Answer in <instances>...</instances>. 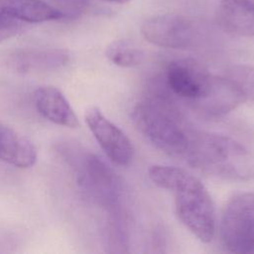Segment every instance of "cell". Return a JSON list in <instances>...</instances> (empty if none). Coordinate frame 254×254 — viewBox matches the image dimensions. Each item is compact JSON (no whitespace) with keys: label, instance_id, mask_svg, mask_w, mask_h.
<instances>
[{"label":"cell","instance_id":"obj_2","mask_svg":"<svg viewBox=\"0 0 254 254\" xmlns=\"http://www.w3.org/2000/svg\"><path fill=\"white\" fill-rule=\"evenodd\" d=\"M148 176L156 186L174 194L175 209L181 222L200 241L210 242L215 233V208L203 184L175 166L154 165Z\"/></svg>","mask_w":254,"mask_h":254},{"label":"cell","instance_id":"obj_1","mask_svg":"<svg viewBox=\"0 0 254 254\" xmlns=\"http://www.w3.org/2000/svg\"><path fill=\"white\" fill-rule=\"evenodd\" d=\"M163 79L162 90L204 116L225 115L243 101L239 86L230 77L212 74L193 59L170 62Z\"/></svg>","mask_w":254,"mask_h":254},{"label":"cell","instance_id":"obj_14","mask_svg":"<svg viewBox=\"0 0 254 254\" xmlns=\"http://www.w3.org/2000/svg\"><path fill=\"white\" fill-rule=\"evenodd\" d=\"M108 211L109 215L106 227V240L109 252H128L130 241L128 215L122 205Z\"/></svg>","mask_w":254,"mask_h":254},{"label":"cell","instance_id":"obj_6","mask_svg":"<svg viewBox=\"0 0 254 254\" xmlns=\"http://www.w3.org/2000/svg\"><path fill=\"white\" fill-rule=\"evenodd\" d=\"M72 160L78 183L95 202L108 210L122 205L121 181L104 161L90 153L76 154Z\"/></svg>","mask_w":254,"mask_h":254},{"label":"cell","instance_id":"obj_10","mask_svg":"<svg viewBox=\"0 0 254 254\" xmlns=\"http://www.w3.org/2000/svg\"><path fill=\"white\" fill-rule=\"evenodd\" d=\"M216 21L229 35L254 37V0H221Z\"/></svg>","mask_w":254,"mask_h":254},{"label":"cell","instance_id":"obj_9","mask_svg":"<svg viewBox=\"0 0 254 254\" xmlns=\"http://www.w3.org/2000/svg\"><path fill=\"white\" fill-rule=\"evenodd\" d=\"M69 55L59 49H26L11 54L7 64L17 72L30 73L58 69L67 64Z\"/></svg>","mask_w":254,"mask_h":254},{"label":"cell","instance_id":"obj_18","mask_svg":"<svg viewBox=\"0 0 254 254\" xmlns=\"http://www.w3.org/2000/svg\"><path fill=\"white\" fill-rule=\"evenodd\" d=\"M105 1H109V2H115V3H125L128 0H105Z\"/></svg>","mask_w":254,"mask_h":254},{"label":"cell","instance_id":"obj_13","mask_svg":"<svg viewBox=\"0 0 254 254\" xmlns=\"http://www.w3.org/2000/svg\"><path fill=\"white\" fill-rule=\"evenodd\" d=\"M37 157V149L27 137L0 123V160L26 169L36 163Z\"/></svg>","mask_w":254,"mask_h":254},{"label":"cell","instance_id":"obj_17","mask_svg":"<svg viewBox=\"0 0 254 254\" xmlns=\"http://www.w3.org/2000/svg\"><path fill=\"white\" fill-rule=\"evenodd\" d=\"M21 26L18 22L12 20L0 21V42H3L19 33Z\"/></svg>","mask_w":254,"mask_h":254},{"label":"cell","instance_id":"obj_12","mask_svg":"<svg viewBox=\"0 0 254 254\" xmlns=\"http://www.w3.org/2000/svg\"><path fill=\"white\" fill-rule=\"evenodd\" d=\"M66 17L64 11L43 0H0V21L42 23Z\"/></svg>","mask_w":254,"mask_h":254},{"label":"cell","instance_id":"obj_7","mask_svg":"<svg viewBox=\"0 0 254 254\" xmlns=\"http://www.w3.org/2000/svg\"><path fill=\"white\" fill-rule=\"evenodd\" d=\"M143 37L150 43L168 49H190L201 38L199 26L180 14H163L146 20L142 27Z\"/></svg>","mask_w":254,"mask_h":254},{"label":"cell","instance_id":"obj_11","mask_svg":"<svg viewBox=\"0 0 254 254\" xmlns=\"http://www.w3.org/2000/svg\"><path fill=\"white\" fill-rule=\"evenodd\" d=\"M34 102L38 112L51 122L68 128H76L79 125L69 102L57 87L37 88L34 92Z\"/></svg>","mask_w":254,"mask_h":254},{"label":"cell","instance_id":"obj_3","mask_svg":"<svg viewBox=\"0 0 254 254\" xmlns=\"http://www.w3.org/2000/svg\"><path fill=\"white\" fill-rule=\"evenodd\" d=\"M131 116L148 141L174 157H184L196 131L176 100L161 88L140 100Z\"/></svg>","mask_w":254,"mask_h":254},{"label":"cell","instance_id":"obj_15","mask_svg":"<svg viewBox=\"0 0 254 254\" xmlns=\"http://www.w3.org/2000/svg\"><path fill=\"white\" fill-rule=\"evenodd\" d=\"M142 50L126 41H116L106 49V57L114 64L122 67H132L144 61Z\"/></svg>","mask_w":254,"mask_h":254},{"label":"cell","instance_id":"obj_16","mask_svg":"<svg viewBox=\"0 0 254 254\" xmlns=\"http://www.w3.org/2000/svg\"><path fill=\"white\" fill-rule=\"evenodd\" d=\"M228 76L232 77L242 87L247 98L254 100V67L249 65H235L228 71Z\"/></svg>","mask_w":254,"mask_h":254},{"label":"cell","instance_id":"obj_8","mask_svg":"<svg viewBox=\"0 0 254 254\" xmlns=\"http://www.w3.org/2000/svg\"><path fill=\"white\" fill-rule=\"evenodd\" d=\"M84 117L89 130L109 160L119 166L129 165L133 147L127 135L97 107L88 108Z\"/></svg>","mask_w":254,"mask_h":254},{"label":"cell","instance_id":"obj_5","mask_svg":"<svg viewBox=\"0 0 254 254\" xmlns=\"http://www.w3.org/2000/svg\"><path fill=\"white\" fill-rule=\"evenodd\" d=\"M220 240L228 252L254 254V193L240 192L225 204L219 225Z\"/></svg>","mask_w":254,"mask_h":254},{"label":"cell","instance_id":"obj_4","mask_svg":"<svg viewBox=\"0 0 254 254\" xmlns=\"http://www.w3.org/2000/svg\"><path fill=\"white\" fill-rule=\"evenodd\" d=\"M183 159L216 179L242 182L254 178V154L226 135L196 130Z\"/></svg>","mask_w":254,"mask_h":254}]
</instances>
